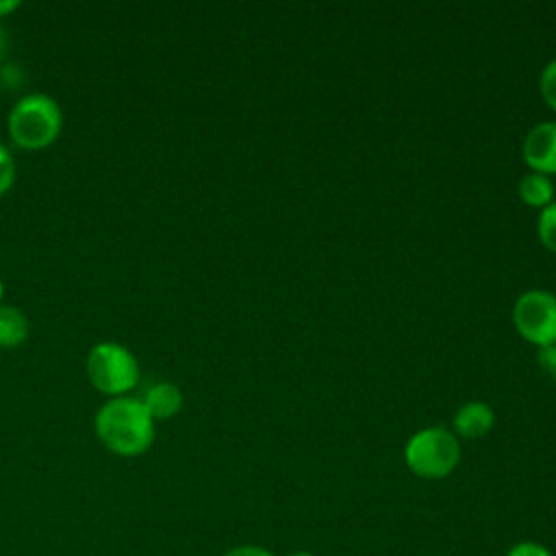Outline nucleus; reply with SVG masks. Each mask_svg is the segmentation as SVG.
I'll use <instances>...</instances> for the list:
<instances>
[{"mask_svg":"<svg viewBox=\"0 0 556 556\" xmlns=\"http://www.w3.org/2000/svg\"><path fill=\"white\" fill-rule=\"evenodd\" d=\"M154 424L141 397L117 395L98 408L93 430L109 452L132 458L148 452L154 443Z\"/></svg>","mask_w":556,"mask_h":556,"instance_id":"1","label":"nucleus"},{"mask_svg":"<svg viewBox=\"0 0 556 556\" xmlns=\"http://www.w3.org/2000/svg\"><path fill=\"white\" fill-rule=\"evenodd\" d=\"M9 135L24 150H41L56 141L63 128L59 102L41 91L22 96L9 113Z\"/></svg>","mask_w":556,"mask_h":556,"instance_id":"2","label":"nucleus"},{"mask_svg":"<svg viewBox=\"0 0 556 556\" xmlns=\"http://www.w3.org/2000/svg\"><path fill=\"white\" fill-rule=\"evenodd\" d=\"M89 382L111 397L126 395L137 387L141 369L139 358L130 348L117 341H100L96 343L85 361Z\"/></svg>","mask_w":556,"mask_h":556,"instance_id":"3","label":"nucleus"},{"mask_svg":"<svg viewBox=\"0 0 556 556\" xmlns=\"http://www.w3.org/2000/svg\"><path fill=\"white\" fill-rule=\"evenodd\" d=\"M408 469L428 480L445 478L460 460V445L456 434L445 428L432 426L415 432L404 450Z\"/></svg>","mask_w":556,"mask_h":556,"instance_id":"4","label":"nucleus"},{"mask_svg":"<svg viewBox=\"0 0 556 556\" xmlns=\"http://www.w3.org/2000/svg\"><path fill=\"white\" fill-rule=\"evenodd\" d=\"M513 319L523 339L541 348L556 341V295L549 291H526L517 298Z\"/></svg>","mask_w":556,"mask_h":556,"instance_id":"5","label":"nucleus"},{"mask_svg":"<svg viewBox=\"0 0 556 556\" xmlns=\"http://www.w3.org/2000/svg\"><path fill=\"white\" fill-rule=\"evenodd\" d=\"M523 161L536 174H556V122L536 124L523 141Z\"/></svg>","mask_w":556,"mask_h":556,"instance_id":"6","label":"nucleus"},{"mask_svg":"<svg viewBox=\"0 0 556 556\" xmlns=\"http://www.w3.org/2000/svg\"><path fill=\"white\" fill-rule=\"evenodd\" d=\"M141 402H143V406L148 408V413L152 415L154 421L169 419L182 408V393L174 382L161 380V382H154L146 389Z\"/></svg>","mask_w":556,"mask_h":556,"instance_id":"7","label":"nucleus"},{"mask_svg":"<svg viewBox=\"0 0 556 556\" xmlns=\"http://www.w3.org/2000/svg\"><path fill=\"white\" fill-rule=\"evenodd\" d=\"M493 424H495V415H493L491 406L484 402H469V404L460 406L454 417L456 432L467 439L484 437L493 428Z\"/></svg>","mask_w":556,"mask_h":556,"instance_id":"8","label":"nucleus"},{"mask_svg":"<svg viewBox=\"0 0 556 556\" xmlns=\"http://www.w3.org/2000/svg\"><path fill=\"white\" fill-rule=\"evenodd\" d=\"M28 317L13 304H0V348H20L28 339Z\"/></svg>","mask_w":556,"mask_h":556,"instance_id":"9","label":"nucleus"},{"mask_svg":"<svg viewBox=\"0 0 556 556\" xmlns=\"http://www.w3.org/2000/svg\"><path fill=\"white\" fill-rule=\"evenodd\" d=\"M519 195L530 206H547L554 195V185L545 174H528L519 182Z\"/></svg>","mask_w":556,"mask_h":556,"instance_id":"10","label":"nucleus"},{"mask_svg":"<svg viewBox=\"0 0 556 556\" xmlns=\"http://www.w3.org/2000/svg\"><path fill=\"white\" fill-rule=\"evenodd\" d=\"M539 237L545 248L556 252V202L543 206L539 215Z\"/></svg>","mask_w":556,"mask_h":556,"instance_id":"11","label":"nucleus"},{"mask_svg":"<svg viewBox=\"0 0 556 556\" xmlns=\"http://www.w3.org/2000/svg\"><path fill=\"white\" fill-rule=\"evenodd\" d=\"M15 182V159L11 150L0 143V195L7 193Z\"/></svg>","mask_w":556,"mask_h":556,"instance_id":"12","label":"nucleus"},{"mask_svg":"<svg viewBox=\"0 0 556 556\" xmlns=\"http://www.w3.org/2000/svg\"><path fill=\"white\" fill-rule=\"evenodd\" d=\"M541 93L543 100L556 111V59L549 61L541 74Z\"/></svg>","mask_w":556,"mask_h":556,"instance_id":"13","label":"nucleus"},{"mask_svg":"<svg viewBox=\"0 0 556 556\" xmlns=\"http://www.w3.org/2000/svg\"><path fill=\"white\" fill-rule=\"evenodd\" d=\"M506 556H554L547 547H543L541 543H532V541H523L513 545Z\"/></svg>","mask_w":556,"mask_h":556,"instance_id":"14","label":"nucleus"},{"mask_svg":"<svg viewBox=\"0 0 556 556\" xmlns=\"http://www.w3.org/2000/svg\"><path fill=\"white\" fill-rule=\"evenodd\" d=\"M539 363H541V367L556 380V341L549 343V345H545V348H541V352H539Z\"/></svg>","mask_w":556,"mask_h":556,"instance_id":"15","label":"nucleus"},{"mask_svg":"<svg viewBox=\"0 0 556 556\" xmlns=\"http://www.w3.org/2000/svg\"><path fill=\"white\" fill-rule=\"evenodd\" d=\"M224 556H274V554L261 545H239L228 549Z\"/></svg>","mask_w":556,"mask_h":556,"instance_id":"16","label":"nucleus"},{"mask_svg":"<svg viewBox=\"0 0 556 556\" xmlns=\"http://www.w3.org/2000/svg\"><path fill=\"white\" fill-rule=\"evenodd\" d=\"M22 80H24V74H22V70H20L17 65L9 63V65L2 67V83H4V85L17 87V85H22Z\"/></svg>","mask_w":556,"mask_h":556,"instance_id":"17","label":"nucleus"},{"mask_svg":"<svg viewBox=\"0 0 556 556\" xmlns=\"http://www.w3.org/2000/svg\"><path fill=\"white\" fill-rule=\"evenodd\" d=\"M20 7V0H0V17L9 15L11 11H15Z\"/></svg>","mask_w":556,"mask_h":556,"instance_id":"18","label":"nucleus"},{"mask_svg":"<svg viewBox=\"0 0 556 556\" xmlns=\"http://www.w3.org/2000/svg\"><path fill=\"white\" fill-rule=\"evenodd\" d=\"M7 43H9V37H7V30H4V26L0 24V56L4 54V50H7Z\"/></svg>","mask_w":556,"mask_h":556,"instance_id":"19","label":"nucleus"},{"mask_svg":"<svg viewBox=\"0 0 556 556\" xmlns=\"http://www.w3.org/2000/svg\"><path fill=\"white\" fill-rule=\"evenodd\" d=\"M2 298H4V282H2V278H0V304H2Z\"/></svg>","mask_w":556,"mask_h":556,"instance_id":"20","label":"nucleus"},{"mask_svg":"<svg viewBox=\"0 0 556 556\" xmlns=\"http://www.w3.org/2000/svg\"><path fill=\"white\" fill-rule=\"evenodd\" d=\"M291 556H315V554H311V552H295V554H291Z\"/></svg>","mask_w":556,"mask_h":556,"instance_id":"21","label":"nucleus"}]
</instances>
